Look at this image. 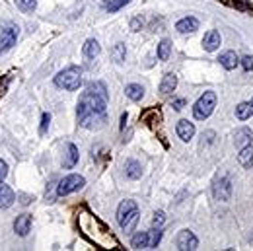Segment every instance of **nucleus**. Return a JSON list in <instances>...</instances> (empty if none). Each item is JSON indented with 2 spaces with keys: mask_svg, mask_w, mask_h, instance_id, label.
Returning a JSON list of instances; mask_svg holds the SVG:
<instances>
[{
  "mask_svg": "<svg viewBox=\"0 0 253 251\" xmlns=\"http://www.w3.org/2000/svg\"><path fill=\"white\" fill-rule=\"evenodd\" d=\"M125 57H126V47H125L123 43H117V45L111 49V59H113L117 64H121V63L125 61Z\"/></svg>",
  "mask_w": 253,
  "mask_h": 251,
  "instance_id": "obj_23",
  "label": "nucleus"
},
{
  "mask_svg": "<svg viewBox=\"0 0 253 251\" xmlns=\"http://www.w3.org/2000/svg\"><path fill=\"white\" fill-rule=\"evenodd\" d=\"M105 107H107V99H103L101 95L86 90L78 101V123L84 129H101L107 117H105Z\"/></svg>",
  "mask_w": 253,
  "mask_h": 251,
  "instance_id": "obj_1",
  "label": "nucleus"
},
{
  "mask_svg": "<svg viewBox=\"0 0 253 251\" xmlns=\"http://www.w3.org/2000/svg\"><path fill=\"white\" fill-rule=\"evenodd\" d=\"M125 173H126L129 179H139L142 175V166L139 162H135V160H129L125 164Z\"/></svg>",
  "mask_w": 253,
  "mask_h": 251,
  "instance_id": "obj_18",
  "label": "nucleus"
},
{
  "mask_svg": "<svg viewBox=\"0 0 253 251\" xmlns=\"http://www.w3.org/2000/svg\"><path fill=\"white\" fill-rule=\"evenodd\" d=\"M175 243H177V249H181V251H193V249H197L199 239L195 237L193 232H189V230H181V232L177 234Z\"/></svg>",
  "mask_w": 253,
  "mask_h": 251,
  "instance_id": "obj_8",
  "label": "nucleus"
},
{
  "mask_svg": "<svg viewBox=\"0 0 253 251\" xmlns=\"http://www.w3.org/2000/svg\"><path fill=\"white\" fill-rule=\"evenodd\" d=\"M177 137L183 141V142H189L191 139H193V135H195V125L193 123H189L187 119H181L179 123H177Z\"/></svg>",
  "mask_w": 253,
  "mask_h": 251,
  "instance_id": "obj_9",
  "label": "nucleus"
},
{
  "mask_svg": "<svg viewBox=\"0 0 253 251\" xmlns=\"http://www.w3.org/2000/svg\"><path fill=\"white\" fill-rule=\"evenodd\" d=\"M220 33L216 31V30H210L205 37H203V47H205V51H208V53H212V51H216L218 47H220Z\"/></svg>",
  "mask_w": 253,
  "mask_h": 251,
  "instance_id": "obj_12",
  "label": "nucleus"
},
{
  "mask_svg": "<svg viewBox=\"0 0 253 251\" xmlns=\"http://www.w3.org/2000/svg\"><path fill=\"white\" fill-rule=\"evenodd\" d=\"M141 28H142V20H139V18H135V20L131 22V30H133V31H139Z\"/></svg>",
  "mask_w": 253,
  "mask_h": 251,
  "instance_id": "obj_34",
  "label": "nucleus"
},
{
  "mask_svg": "<svg viewBox=\"0 0 253 251\" xmlns=\"http://www.w3.org/2000/svg\"><path fill=\"white\" fill-rule=\"evenodd\" d=\"M76 162H78V148H76L74 144H68V148H66V158L63 160L64 170L74 168V166H76Z\"/></svg>",
  "mask_w": 253,
  "mask_h": 251,
  "instance_id": "obj_19",
  "label": "nucleus"
},
{
  "mask_svg": "<svg viewBox=\"0 0 253 251\" xmlns=\"http://www.w3.org/2000/svg\"><path fill=\"white\" fill-rule=\"evenodd\" d=\"M125 94H126V97H131L133 101H141L142 95H144V88L141 84H129L125 88Z\"/></svg>",
  "mask_w": 253,
  "mask_h": 251,
  "instance_id": "obj_20",
  "label": "nucleus"
},
{
  "mask_svg": "<svg viewBox=\"0 0 253 251\" xmlns=\"http://www.w3.org/2000/svg\"><path fill=\"white\" fill-rule=\"evenodd\" d=\"M249 107H251V115H253V97H251V103H249Z\"/></svg>",
  "mask_w": 253,
  "mask_h": 251,
  "instance_id": "obj_36",
  "label": "nucleus"
},
{
  "mask_svg": "<svg viewBox=\"0 0 253 251\" xmlns=\"http://www.w3.org/2000/svg\"><path fill=\"white\" fill-rule=\"evenodd\" d=\"M251 141H253V133H251L249 129H237V131L234 133V144H236L237 148H243V146L251 144Z\"/></svg>",
  "mask_w": 253,
  "mask_h": 251,
  "instance_id": "obj_15",
  "label": "nucleus"
},
{
  "mask_svg": "<svg viewBox=\"0 0 253 251\" xmlns=\"http://www.w3.org/2000/svg\"><path fill=\"white\" fill-rule=\"evenodd\" d=\"M16 6L22 10V12H33L37 8V0H16Z\"/></svg>",
  "mask_w": 253,
  "mask_h": 251,
  "instance_id": "obj_27",
  "label": "nucleus"
},
{
  "mask_svg": "<svg viewBox=\"0 0 253 251\" xmlns=\"http://www.w3.org/2000/svg\"><path fill=\"white\" fill-rule=\"evenodd\" d=\"M14 204V191L0 181V208H10Z\"/></svg>",
  "mask_w": 253,
  "mask_h": 251,
  "instance_id": "obj_13",
  "label": "nucleus"
},
{
  "mask_svg": "<svg viewBox=\"0 0 253 251\" xmlns=\"http://www.w3.org/2000/svg\"><path fill=\"white\" fill-rule=\"evenodd\" d=\"M237 162H239L245 170H251V168H253V146H251V144H247V146L239 148Z\"/></svg>",
  "mask_w": 253,
  "mask_h": 251,
  "instance_id": "obj_16",
  "label": "nucleus"
},
{
  "mask_svg": "<svg viewBox=\"0 0 253 251\" xmlns=\"http://www.w3.org/2000/svg\"><path fill=\"white\" fill-rule=\"evenodd\" d=\"M20 35V28L12 22H0V55L10 51Z\"/></svg>",
  "mask_w": 253,
  "mask_h": 251,
  "instance_id": "obj_4",
  "label": "nucleus"
},
{
  "mask_svg": "<svg viewBox=\"0 0 253 251\" xmlns=\"http://www.w3.org/2000/svg\"><path fill=\"white\" fill-rule=\"evenodd\" d=\"M218 61H220V64H222L226 70H234V68L239 64V59H237V55H236L234 51H226V53H222Z\"/></svg>",
  "mask_w": 253,
  "mask_h": 251,
  "instance_id": "obj_17",
  "label": "nucleus"
},
{
  "mask_svg": "<svg viewBox=\"0 0 253 251\" xmlns=\"http://www.w3.org/2000/svg\"><path fill=\"white\" fill-rule=\"evenodd\" d=\"M164 220H166V216H164V212H162V210H160V212H154V218H152V226H154V228H162Z\"/></svg>",
  "mask_w": 253,
  "mask_h": 251,
  "instance_id": "obj_30",
  "label": "nucleus"
},
{
  "mask_svg": "<svg viewBox=\"0 0 253 251\" xmlns=\"http://www.w3.org/2000/svg\"><path fill=\"white\" fill-rule=\"evenodd\" d=\"M212 195L216 201H230L232 197V183L228 177H220L212 185Z\"/></svg>",
  "mask_w": 253,
  "mask_h": 251,
  "instance_id": "obj_7",
  "label": "nucleus"
},
{
  "mask_svg": "<svg viewBox=\"0 0 253 251\" xmlns=\"http://www.w3.org/2000/svg\"><path fill=\"white\" fill-rule=\"evenodd\" d=\"M249 115H251V107H249V103H239L237 107H236V117L239 119V121H245V119H249Z\"/></svg>",
  "mask_w": 253,
  "mask_h": 251,
  "instance_id": "obj_28",
  "label": "nucleus"
},
{
  "mask_svg": "<svg viewBox=\"0 0 253 251\" xmlns=\"http://www.w3.org/2000/svg\"><path fill=\"white\" fill-rule=\"evenodd\" d=\"M214 107H216V94L214 92H205L197 99V103L193 107V115H195V119L205 121L206 117H210V113L214 111Z\"/></svg>",
  "mask_w": 253,
  "mask_h": 251,
  "instance_id": "obj_5",
  "label": "nucleus"
},
{
  "mask_svg": "<svg viewBox=\"0 0 253 251\" xmlns=\"http://www.w3.org/2000/svg\"><path fill=\"white\" fill-rule=\"evenodd\" d=\"M175 30L179 33H195L199 30V20L193 18V16H187V18H183L175 24Z\"/></svg>",
  "mask_w": 253,
  "mask_h": 251,
  "instance_id": "obj_11",
  "label": "nucleus"
},
{
  "mask_svg": "<svg viewBox=\"0 0 253 251\" xmlns=\"http://www.w3.org/2000/svg\"><path fill=\"white\" fill-rule=\"evenodd\" d=\"M175 88H177V76H175L174 72H168V74L162 78V82H160V94L168 95V94H172Z\"/></svg>",
  "mask_w": 253,
  "mask_h": 251,
  "instance_id": "obj_14",
  "label": "nucleus"
},
{
  "mask_svg": "<svg viewBox=\"0 0 253 251\" xmlns=\"http://www.w3.org/2000/svg\"><path fill=\"white\" fill-rule=\"evenodd\" d=\"M170 53H172V43H170V39L160 41V45H158V59H160V61H168V59H170Z\"/></svg>",
  "mask_w": 253,
  "mask_h": 251,
  "instance_id": "obj_24",
  "label": "nucleus"
},
{
  "mask_svg": "<svg viewBox=\"0 0 253 251\" xmlns=\"http://www.w3.org/2000/svg\"><path fill=\"white\" fill-rule=\"evenodd\" d=\"M117 220L123 232H133L135 226L139 224V208L135 201H123L117 208Z\"/></svg>",
  "mask_w": 253,
  "mask_h": 251,
  "instance_id": "obj_2",
  "label": "nucleus"
},
{
  "mask_svg": "<svg viewBox=\"0 0 253 251\" xmlns=\"http://www.w3.org/2000/svg\"><path fill=\"white\" fill-rule=\"evenodd\" d=\"M49 121H51V115L49 113H43V123H41V135L47 131V125H49Z\"/></svg>",
  "mask_w": 253,
  "mask_h": 251,
  "instance_id": "obj_32",
  "label": "nucleus"
},
{
  "mask_svg": "<svg viewBox=\"0 0 253 251\" xmlns=\"http://www.w3.org/2000/svg\"><path fill=\"white\" fill-rule=\"evenodd\" d=\"M160 241H162V230H160V228H152V230L148 232V249L158 247Z\"/></svg>",
  "mask_w": 253,
  "mask_h": 251,
  "instance_id": "obj_25",
  "label": "nucleus"
},
{
  "mask_svg": "<svg viewBox=\"0 0 253 251\" xmlns=\"http://www.w3.org/2000/svg\"><path fill=\"white\" fill-rule=\"evenodd\" d=\"M239 63H241L243 70H247V72L253 68V57H249V55H247V57H243V59H239Z\"/></svg>",
  "mask_w": 253,
  "mask_h": 251,
  "instance_id": "obj_31",
  "label": "nucleus"
},
{
  "mask_svg": "<svg viewBox=\"0 0 253 251\" xmlns=\"http://www.w3.org/2000/svg\"><path fill=\"white\" fill-rule=\"evenodd\" d=\"M14 230L18 235L26 237L32 230V214H20L16 220H14Z\"/></svg>",
  "mask_w": 253,
  "mask_h": 251,
  "instance_id": "obj_10",
  "label": "nucleus"
},
{
  "mask_svg": "<svg viewBox=\"0 0 253 251\" xmlns=\"http://www.w3.org/2000/svg\"><path fill=\"white\" fill-rule=\"evenodd\" d=\"M99 53H101L99 43H97L95 39H88V41H86V45H84V55H86L88 59H95Z\"/></svg>",
  "mask_w": 253,
  "mask_h": 251,
  "instance_id": "obj_22",
  "label": "nucleus"
},
{
  "mask_svg": "<svg viewBox=\"0 0 253 251\" xmlns=\"http://www.w3.org/2000/svg\"><path fill=\"white\" fill-rule=\"evenodd\" d=\"M133 249H148V232H139L131 239Z\"/></svg>",
  "mask_w": 253,
  "mask_h": 251,
  "instance_id": "obj_21",
  "label": "nucleus"
},
{
  "mask_svg": "<svg viewBox=\"0 0 253 251\" xmlns=\"http://www.w3.org/2000/svg\"><path fill=\"white\" fill-rule=\"evenodd\" d=\"M86 90H90V92H94V94L101 95L103 99H109V95H107V88H105V84H103V82H92Z\"/></svg>",
  "mask_w": 253,
  "mask_h": 251,
  "instance_id": "obj_26",
  "label": "nucleus"
},
{
  "mask_svg": "<svg viewBox=\"0 0 253 251\" xmlns=\"http://www.w3.org/2000/svg\"><path fill=\"white\" fill-rule=\"evenodd\" d=\"M6 173H8V166H6V162L0 160V181L6 177Z\"/></svg>",
  "mask_w": 253,
  "mask_h": 251,
  "instance_id": "obj_33",
  "label": "nucleus"
},
{
  "mask_svg": "<svg viewBox=\"0 0 253 251\" xmlns=\"http://www.w3.org/2000/svg\"><path fill=\"white\" fill-rule=\"evenodd\" d=\"M55 84H57V88H61V90H68V92L78 90L80 84H82V68H78V66H68V68L61 70V72L55 76Z\"/></svg>",
  "mask_w": 253,
  "mask_h": 251,
  "instance_id": "obj_3",
  "label": "nucleus"
},
{
  "mask_svg": "<svg viewBox=\"0 0 253 251\" xmlns=\"http://www.w3.org/2000/svg\"><path fill=\"white\" fill-rule=\"evenodd\" d=\"M131 0H111V2H107L105 4V8L109 10V12H117V10H121L125 4H129Z\"/></svg>",
  "mask_w": 253,
  "mask_h": 251,
  "instance_id": "obj_29",
  "label": "nucleus"
},
{
  "mask_svg": "<svg viewBox=\"0 0 253 251\" xmlns=\"http://www.w3.org/2000/svg\"><path fill=\"white\" fill-rule=\"evenodd\" d=\"M183 103H185L183 99H177V101H175V109H181V107H183Z\"/></svg>",
  "mask_w": 253,
  "mask_h": 251,
  "instance_id": "obj_35",
  "label": "nucleus"
},
{
  "mask_svg": "<svg viewBox=\"0 0 253 251\" xmlns=\"http://www.w3.org/2000/svg\"><path fill=\"white\" fill-rule=\"evenodd\" d=\"M84 185H86V179H84L82 175L70 173V175H66V177H63V179L59 181V185H57V195H59V197H66V195H70V193H74V191H80Z\"/></svg>",
  "mask_w": 253,
  "mask_h": 251,
  "instance_id": "obj_6",
  "label": "nucleus"
}]
</instances>
